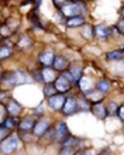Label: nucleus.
<instances>
[{"mask_svg":"<svg viewBox=\"0 0 124 155\" xmlns=\"http://www.w3.org/2000/svg\"><path fill=\"white\" fill-rule=\"evenodd\" d=\"M93 31H95V30H93L92 25H85L82 28V35L86 38V40H90V38L93 37Z\"/></svg>","mask_w":124,"mask_h":155,"instance_id":"nucleus-20","label":"nucleus"},{"mask_svg":"<svg viewBox=\"0 0 124 155\" xmlns=\"http://www.w3.org/2000/svg\"><path fill=\"white\" fill-rule=\"evenodd\" d=\"M61 12L62 14L68 18H72V17H76L79 16V13H80V7H79L78 4L75 3H66L64 7H61Z\"/></svg>","mask_w":124,"mask_h":155,"instance_id":"nucleus-4","label":"nucleus"},{"mask_svg":"<svg viewBox=\"0 0 124 155\" xmlns=\"http://www.w3.org/2000/svg\"><path fill=\"white\" fill-rule=\"evenodd\" d=\"M7 111L10 116H17V114H20L21 106L14 100V99H10L7 103Z\"/></svg>","mask_w":124,"mask_h":155,"instance_id":"nucleus-10","label":"nucleus"},{"mask_svg":"<svg viewBox=\"0 0 124 155\" xmlns=\"http://www.w3.org/2000/svg\"><path fill=\"white\" fill-rule=\"evenodd\" d=\"M10 54H11V48L7 47V45H2V48H0V57H2V59L7 58Z\"/></svg>","mask_w":124,"mask_h":155,"instance_id":"nucleus-22","label":"nucleus"},{"mask_svg":"<svg viewBox=\"0 0 124 155\" xmlns=\"http://www.w3.org/2000/svg\"><path fill=\"white\" fill-rule=\"evenodd\" d=\"M42 75H44V82H47V83H51L52 81H57L55 79V72L52 69H50V68H45V69L42 71Z\"/></svg>","mask_w":124,"mask_h":155,"instance_id":"nucleus-16","label":"nucleus"},{"mask_svg":"<svg viewBox=\"0 0 124 155\" xmlns=\"http://www.w3.org/2000/svg\"><path fill=\"white\" fill-rule=\"evenodd\" d=\"M85 23V18L82 16H76V17H72V18H68L66 20V25L68 27H79Z\"/></svg>","mask_w":124,"mask_h":155,"instance_id":"nucleus-15","label":"nucleus"},{"mask_svg":"<svg viewBox=\"0 0 124 155\" xmlns=\"http://www.w3.org/2000/svg\"><path fill=\"white\" fill-rule=\"evenodd\" d=\"M121 14H123V17H124V6L121 7Z\"/></svg>","mask_w":124,"mask_h":155,"instance_id":"nucleus-33","label":"nucleus"},{"mask_svg":"<svg viewBox=\"0 0 124 155\" xmlns=\"http://www.w3.org/2000/svg\"><path fill=\"white\" fill-rule=\"evenodd\" d=\"M59 155H75L73 152V147H64L59 152Z\"/></svg>","mask_w":124,"mask_h":155,"instance_id":"nucleus-27","label":"nucleus"},{"mask_svg":"<svg viewBox=\"0 0 124 155\" xmlns=\"http://www.w3.org/2000/svg\"><path fill=\"white\" fill-rule=\"evenodd\" d=\"M66 99L64 94H54L48 99V106L52 109V110H59V109H64L65 106Z\"/></svg>","mask_w":124,"mask_h":155,"instance_id":"nucleus-3","label":"nucleus"},{"mask_svg":"<svg viewBox=\"0 0 124 155\" xmlns=\"http://www.w3.org/2000/svg\"><path fill=\"white\" fill-rule=\"evenodd\" d=\"M33 78L38 82H44V75H42V72H40V71H35L33 74Z\"/></svg>","mask_w":124,"mask_h":155,"instance_id":"nucleus-28","label":"nucleus"},{"mask_svg":"<svg viewBox=\"0 0 124 155\" xmlns=\"http://www.w3.org/2000/svg\"><path fill=\"white\" fill-rule=\"evenodd\" d=\"M18 147V138L14 135H8L7 138L2 141V152L3 154H11L13 151H16Z\"/></svg>","mask_w":124,"mask_h":155,"instance_id":"nucleus-1","label":"nucleus"},{"mask_svg":"<svg viewBox=\"0 0 124 155\" xmlns=\"http://www.w3.org/2000/svg\"><path fill=\"white\" fill-rule=\"evenodd\" d=\"M75 155H85V154L82 151H78V152H75Z\"/></svg>","mask_w":124,"mask_h":155,"instance_id":"nucleus-32","label":"nucleus"},{"mask_svg":"<svg viewBox=\"0 0 124 155\" xmlns=\"http://www.w3.org/2000/svg\"><path fill=\"white\" fill-rule=\"evenodd\" d=\"M79 83H80V89H82L83 92H87V93L90 92V81H87V79H83L82 78Z\"/></svg>","mask_w":124,"mask_h":155,"instance_id":"nucleus-23","label":"nucleus"},{"mask_svg":"<svg viewBox=\"0 0 124 155\" xmlns=\"http://www.w3.org/2000/svg\"><path fill=\"white\" fill-rule=\"evenodd\" d=\"M54 54L51 52V51H45V52H42L41 55H40V62H41L44 66H50L54 64Z\"/></svg>","mask_w":124,"mask_h":155,"instance_id":"nucleus-9","label":"nucleus"},{"mask_svg":"<svg viewBox=\"0 0 124 155\" xmlns=\"http://www.w3.org/2000/svg\"><path fill=\"white\" fill-rule=\"evenodd\" d=\"M55 89L58 90V92H61V93H64V92H66V90L70 89V82L66 79L64 75H61V76L57 78V81H55Z\"/></svg>","mask_w":124,"mask_h":155,"instance_id":"nucleus-6","label":"nucleus"},{"mask_svg":"<svg viewBox=\"0 0 124 155\" xmlns=\"http://www.w3.org/2000/svg\"><path fill=\"white\" fill-rule=\"evenodd\" d=\"M70 75L73 76L75 82H80V79H82V66L79 65H72L69 69Z\"/></svg>","mask_w":124,"mask_h":155,"instance_id":"nucleus-14","label":"nucleus"},{"mask_svg":"<svg viewBox=\"0 0 124 155\" xmlns=\"http://www.w3.org/2000/svg\"><path fill=\"white\" fill-rule=\"evenodd\" d=\"M123 49H117V51H110V52H107V59H112V61H114V59H121L123 58Z\"/></svg>","mask_w":124,"mask_h":155,"instance_id":"nucleus-19","label":"nucleus"},{"mask_svg":"<svg viewBox=\"0 0 124 155\" xmlns=\"http://www.w3.org/2000/svg\"><path fill=\"white\" fill-rule=\"evenodd\" d=\"M55 90H57V89H55V86H47L45 89H44V94L50 99L51 96H54V94H55Z\"/></svg>","mask_w":124,"mask_h":155,"instance_id":"nucleus-25","label":"nucleus"},{"mask_svg":"<svg viewBox=\"0 0 124 155\" xmlns=\"http://www.w3.org/2000/svg\"><path fill=\"white\" fill-rule=\"evenodd\" d=\"M117 30H119V33L124 35V18H121V20L117 23Z\"/></svg>","mask_w":124,"mask_h":155,"instance_id":"nucleus-29","label":"nucleus"},{"mask_svg":"<svg viewBox=\"0 0 124 155\" xmlns=\"http://www.w3.org/2000/svg\"><path fill=\"white\" fill-rule=\"evenodd\" d=\"M95 31L99 38H106L113 33V28H109V27H104V25H97Z\"/></svg>","mask_w":124,"mask_h":155,"instance_id":"nucleus-12","label":"nucleus"},{"mask_svg":"<svg viewBox=\"0 0 124 155\" xmlns=\"http://www.w3.org/2000/svg\"><path fill=\"white\" fill-rule=\"evenodd\" d=\"M54 69L55 71H64L68 66V61H66L65 57H62V55H58V57H55L54 59Z\"/></svg>","mask_w":124,"mask_h":155,"instance_id":"nucleus-11","label":"nucleus"},{"mask_svg":"<svg viewBox=\"0 0 124 155\" xmlns=\"http://www.w3.org/2000/svg\"><path fill=\"white\" fill-rule=\"evenodd\" d=\"M57 137H58L59 140H62V138H65V137H68V127H66V124L65 123H58L57 124Z\"/></svg>","mask_w":124,"mask_h":155,"instance_id":"nucleus-13","label":"nucleus"},{"mask_svg":"<svg viewBox=\"0 0 124 155\" xmlns=\"http://www.w3.org/2000/svg\"><path fill=\"white\" fill-rule=\"evenodd\" d=\"M62 75H64V76H65L66 79H68V81L70 82V83H72V82H75L73 76H72V75H70V72H69V71H66V72H64V74H62Z\"/></svg>","mask_w":124,"mask_h":155,"instance_id":"nucleus-30","label":"nucleus"},{"mask_svg":"<svg viewBox=\"0 0 124 155\" xmlns=\"http://www.w3.org/2000/svg\"><path fill=\"white\" fill-rule=\"evenodd\" d=\"M2 126L6 127V128H8V130H13L14 127H16V120L14 118H6L4 121H2Z\"/></svg>","mask_w":124,"mask_h":155,"instance_id":"nucleus-21","label":"nucleus"},{"mask_svg":"<svg viewBox=\"0 0 124 155\" xmlns=\"http://www.w3.org/2000/svg\"><path fill=\"white\" fill-rule=\"evenodd\" d=\"M107 111H109V114H112V116H114L116 113H119V107H117L116 103H114V102H110V103H109Z\"/></svg>","mask_w":124,"mask_h":155,"instance_id":"nucleus-24","label":"nucleus"},{"mask_svg":"<svg viewBox=\"0 0 124 155\" xmlns=\"http://www.w3.org/2000/svg\"><path fill=\"white\" fill-rule=\"evenodd\" d=\"M96 89L99 90V92H107L110 89V83H109L106 79H100L97 82V85H96Z\"/></svg>","mask_w":124,"mask_h":155,"instance_id":"nucleus-18","label":"nucleus"},{"mask_svg":"<svg viewBox=\"0 0 124 155\" xmlns=\"http://www.w3.org/2000/svg\"><path fill=\"white\" fill-rule=\"evenodd\" d=\"M25 81H27V76H25V74L21 72V71L11 72V74H8L7 76H6V82H7L10 86H17L18 83L25 82Z\"/></svg>","mask_w":124,"mask_h":155,"instance_id":"nucleus-2","label":"nucleus"},{"mask_svg":"<svg viewBox=\"0 0 124 155\" xmlns=\"http://www.w3.org/2000/svg\"><path fill=\"white\" fill-rule=\"evenodd\" d=\"M79 109V104H78V100L76 99H66V102H65V106H64V113L65 114H73L75 111Z\"/></svg>","mask_w":124,"mask_h":155,"instance_id":"nucleus-7","label":"nucleus"},{"mask_svg":"<svg viewBox=\"0 0 124 155\" xmlns=\"http://www.w3.org/2000/svg\"><path fill=\"white\" fill-rule=\"evenodd\" d=\"M35 124H37V121H35L34 117H25L24 120H21V123H20V131L28 133V131L34 130Z\"/></svg>","mask_w":124,"mask_h":155,"instance_id":"nucleus-8","label":"nucleus"},{"mask_svg":"<svg viewBox=\"0 0 124 155\" xmlns=\"http://www.w3.org/2000/svg\"><path fill=\"white\" fill-rule=\"evenodd\" d=\"M92 110H93V113H95L96 117H99V118H104L106 116H107V111H106V109H104L103 106H100V104H95Z\"/></svg>","mask_w":124,"mask_h":155,"instance_id":"nucleus-17","label":"nucleus"},{"mask_svg":"<svg viewBox=\"0 0 124 155\" xmlns=\"http://www.w3.org/2000/svg\"><path fill=\"white\" fill-rule=\"evenodd\" d=\"M79 141L76 138H73V137H68V140H65V147H73V145H76Z\"/></svg>","mask_w":124,"mask_h":155,"instance_id":"nucleus-26","label":"nucleus"},{"mask_svg":"<svg viewBox=\"0 0 124 155\" xmlns=\"http://www.w3.org/2000/svg\"><path fill=\"white\" fill-rule=\"evenodd\" d=\"M117 114H119V117L124 121V104H121V106L119 107V113H117Z\"/></svg>","mask_w":124,"mask_h":155,"instance_id":"nucleus-31","label":"nucleus"},{"mask_svg":"<svg viewBox=\"0 0 124 155\" xmlns=\"http://www.w3.org/2000/svg\"><path fill=\"white\" fill-rule=\"evenodd\" d=\"M121 64H123V69H124V58H123V62H121Z\"/></svg>","mask_w":124,"mask_h":155,"instance_id":"nucleus-34","label":"nucleus"},{"mask_svg":"<svg viewBox=\"0 0 124 155\" xmlns=\"http://www.w3.org/2000/svg\"><path fill=\"white\" fill-rule=\"evenodd\" d=\"M50 128V120H47V118H41V120H38L35 127H34V134L38 135V137H42V135L47 134V131Z\"/></svg>","mask_w":124,"mask_h":155,"instance_id":"nucleus-5","label":"nucleus"},{"mask_svg":"<svg viewBox=\"0 0 124 155\" xmlns=\"http://www.w3.org/2000/svg\"><path fill=\"white\" fill-rule=\"evenodd\" d=\"M123 92H124V87H123Z\"/></svg>","mask_w":124,"mask_h":155,"instance_id":"nucleus-35","label":"nucleus"}]
</instances>
